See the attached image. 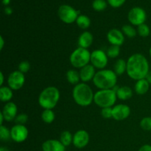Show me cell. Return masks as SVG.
<instances>
[{"mask_svg":"<svg viewBox=\"0 0 151 151\" xmlns=\"http://www.w3.org/2000/svg\"><path fill=\"white\" fill-rule=\"evenodd\" d=\"M150 72L147 58L140 53L132 55L127 60L126 72L129 78L134 81L145 79Z\"/></svg>","mask_w":151,"mask_h":151,"instance_id":"cell-1","label":"cell"},{"mask_svg":"<svg viewBox=\"0 0 151 151\" xmlns=\"http://www.w3.org/2000/svg\"><path fill=\"white\" fill-rule=\"evenodd\" d=\"M117 75L111 69H101L96 72L93 79L94 85L100 90L113 89L116 87Z\"/></svg>","mask_w":151,"mask_h":151,"instance_id":"cell-2","label":"cell"},{"mask_svg":"<svg viewBox=\"0 0 151 151\" xmlns=\"http://www.w3.org/2000/svg\"><path fill=\"white\" fill-rule=\"evenodd\" d=\"M94 94L92 89L86 83L75 85L72 91V97L75 103L80 106L86 107L94 101Z\"/></svg>","mask_w":151,"mask_h":151,"instance_id":"cell-3","label":"cell"},{"mask_svg":"<svg viewBox=\"0 0 151 151\" xmlns=\"http://www.w3.org/2000/svg\"><path fill=\"white\" fill-rule=\"evenodd\" d=\"M60 100V91L55 86H48L39 94L38 103L44 109L52 110Z\"/></svg>","mask_w":151,"mask_h":151,"instance_id":"cell-4","label":"cell"},{"mask_svg":"<svg viewBox=\"0 0 151 151\" xmlns=\"http://www.w3.org/2000/svg\"><path fill=\"white\" fill-rule=\"evenodd\" d=\"M117 99L116 91L114 89L99 90L94 94V102L98 107L112 108L114 106Z\"/></svg>","mask_w":151,"mask_h":151,"instance_id":"cell-5","label":"cell"},{"mask_svg":"<svg viewBox=\"0 0 151 151\" xmlns=\"http://www.w3.org/2000/svg\"><path fill=\"white\" fill-rule=\"evenodd\" d=\"M69 60L72 66L77 69H82L88 65L91 60V53L87 49L78 47L71 54Z\"/></svg>","mask_w":151,"mask_h":151,"instance_id":"cell-6","label":"cell"},{"mask_svg":"<svg viewBox=\"0 0 151 151\" xmlns=\"http://www.w3.org/2000/svg\"><path fill=\"white\" fill-rule=\"evenodd\" d=\"M58 15L63 23L69 24L76 22L79 16V11L69 4H62L58 10Z\"/></svg>","mask_w":151,"mask_h":151,"instance_id":"cell-7","label":"cell"},{"mask_svg":"<svg viewBox=\"0 0 151 151\" xmlns=\"http://www.w3.org/2000/svg\"><path fill=\"white\" fill-rule=\"evenodd\" d=\"M128 19L131 24L138 27L145 24L147 19V13L142 7H134L128 12Z\"/></svg>","mask_w":151,"mask_h":151,"instance_id":"cell-8","label":"cell"},{"mask_svg":"<svg viewBox=\"0 0 151 151\" xmlns=\"http://www.w3.org/2000/svg\"><path fill=\"white\" fill-rule=\"evenodd\" d=\"M104 51L101 50H94L91 53V65L94 68H97L99 69H104V68L107 66L109 58Z\"/></svg>","mask_w":151,"mask_h":151,"instance_id":"cell-9","label":"cell"},{"mask_svg":"<svg viewBox=\"0 0 151 151\" xmlns=\"http://www.w3.org/2000/svg\"><path fill=\"white\" fill-rule=\"evenodd\" d=\"M24 82V75L19 70L14 71L10 73L7 78V84L12 90H19L22 88Z\"/></svg>","mask_w":151,"mask_h":151,"instance_id":"cell-10","label":"cell"},{"mask_svg":"<svg viewBox=\"0 0 151 151\" xmlns=\"http://www.w3.org/2000/svg\"><path fill=\"white\" fill-rule=\"evenodd\" d=\"M29 131L24 125H15L10 129L11 139L14 142L21 143L24 142L27 139Z\"/></svg>","mask_w":151,"mask_h":151,"instance_id":"cell-11","label":"cell"},{"mask_svg":"<svg viewBox=\"0 0 151 151\" xmlns=\"http://www.w3.org/2000/svg\"><path fill=\"white\" fill-rule=\"evenodd\" d=\"M130 114H131V109L127 105L119 104L112 108V118L115 120H124L127 119Z\"/></svg>","mask_w":151,"mask_h":151,"instance_id":"cell-12","label":"cell"},{"mask_svg":"<svg viewBox=\"0 0 151 151\" xmlns=\"http://www.w3.org/2000/svg\"><path fill=\"white\" fill-rule=\"evenodd\" d=\"M89 142V134L85 130H79L73 135V145L77 148H83Z\"/></svg>","mask_w":151,"mask_h":151,"instance_id":"cell-13","label":"cell"},{"mask_svg":"<svg viewBox=\"0 0 151 151\" xmlns=\"http://www.w3.org/2000/svg\"><path fill=\"white\" fill-rule=\"evenodd\" d=\"M107 39L111 45L121 46L125 41L123 32L119 29L114 28L110 29L107 34Z\"/></svg>","mask_w":151,"mask_h":151,"instance_id":"cell-14","label":"cell"},{"mask_svg":"<svg viewBox=\"0 0 151 151\" xmlns=\"http://www.w3.org/2000/svg\"><path fill=\"white\" fill-rule=\"evenodd\" d=\"M18 108L17 106L13 102H8L3 108L1 113L4 116V120L7 122H11L14 120L17 116Z\"/></svg>","mask_w":151,"mask_h":151,"instance_id":"cell-15","label":"cell"},{"mask_svg":"<svg viewBox=\"0 0 151 151\" xmlns=\"http://www.w3.org/2000/svg\"><path fill=\"white\" fill-rule=\"evenodd\" d=\"M43 151H65L66 147L60 140L48 139L44 142L41 146Z\"/></svg>","mask_w":151,"mask_h":151,"instance_id":"cell-16","label":"cell"},{"mask_svg":"<svg viewBox=\"0 0 151 151\" xmlns=\"http://www.w3.org/2000/svg\"><path fill=\"white\" fill-rule=\"evenodd\" d=\"M80 78L81 81L83 83H86L90 81L91 80L94 79V77L95 75V68L91 64H88L81 69L80 71Z\"/></svg>","mask_w":151,"mask_h":151,"instance_id":"cell-17","label":"cell"},{"mask_svg":"<svg viewBox=\"0 0 151 151\" xmlns=\"http://www.w3.org/2000/svg\"><path fill=\"white\" fill-rule=\"evenodd\" d=\"M93 40H94V38H93L92 34L88 31H85L81 33L78 38V46L81 48L88 50V47L92 44Z\"/></svg>","mask_w":151,"mask_h":151,"instance_id":"cell-18","label":"cell"},{"mask_svg":"<svg viewBox=\"0 0 151 151\" xmlns=\"http://www.w3.org/2000/svg\"><path fill=\"white\" fill-rule=\"evenodd\" d=\"M116 88V87H115ZM114 88L116 91L117 98L121 100H128L133 96V91L129 86H124L118 87L117 88Z\"/></svg>","mask_w":151,"mask_h":151,"instance_id":"cell-19","label":"cell"},{"mask_svg":"<svg viewBox=\"0 0 151 151\" xmlns=\"http://www.w3.org/2000/svg\"><path fill=\"white\" fill-rule=\"evenodd\" d=\"M149 88H150V83L147 82L145 78L137 81L134 86L136 93L139 95L145 94L149 91Z\"/></svg>","mask_w":151,"mask_h":151,"instance_id":"cell-20","label":"cell"},{"mask_svg":"<svg viewBox=\"0 0 151 151\" xmlns=\"http://www.w3.org/2000/svg\"><path fill=\"white\" fill-rule=\"evenodd\" d=\"M13 90L9 86H1L0 88V100L1 102L8 103L13 97Z\"/></svg>","mask_w":151,"mask_h":151,"instance_id":"cell-21","label":"cell"},{"mask_svg":"<svg viewBox=\"0 0 151 151\" xmlns=\"http://www.w3.org/2000/svg\"><path fill=\"white\" fill-rule=\"evenodd\" d=\"M75 22L77 25L82 29H88L91 25V20L86 15H79Z\"/></svg>","mask_w":151,"mask_h":151,"instance_id":"cell-22","label":"cell"},{"mask_svg":"<svg viewBox=\"0 0 151 151\" xmlns=\"http://www.w3.org/2000/svg\"><path fill=\"white\" fill-rule=\"evenodd\" d=\"M127 70V61L123 59H118L114 64V72L116 75H121L125 73Z\"/></svg>","mask_w":151,"mask_h":151,"instance_id":"cell-23","label":"cell"},{"mask_svg":"<svg viewBox=\"0 0 151 151\" xmlns=\"http://www.w3.org/2000/svg\"><path fill=\"white\" fill-rule=\"evenodd\" d=\"M66 79L69 83L77 85L79 83V81H81L80 73L75 69H70L66 72Z\"/></svg>","mask_w":151,"mask_h":151,"instance_id":"cell-24","label":"cell"},{"mask_svg":"<svg viewBox=\"0 0 151 151\" xmlns=\"http://www.w3.org/2000/svg\"><path fill=\"white\" fill-rule=\"evenodd\" d=\"M60 141L65 147H67L73 142V136L69 131H64L60 134Z\"/></svg>","mask_w":151,"mask_h":151,"instance_id":"cell-25","label":"cell"},{"mask_svg":"<svg viewBox=\"0 0 151 151\" xmlns=\"http://www.w3.org/2000/svg\"><path fill=\"white\" fill-rule=\"evenodd\" d=\"M55 115L51 109H44L41 114V119L45 123L50 124L55 120Z\"/></svg>","mask_w":151,"mask_h":151,"instance_id":"cell-26","label":"cell"},{"mask_svg":"<svg viewBox=\"0 0 151 151\" xmlns=\"http://www.w3.org/2000/svg\"><path fill=\"white\" fill-rule=\"evenodd\" d=\"M108 5L107 0H94L92 1V8L97 12L103 11L106 9Z\"/></svg>","mask_w":151,"mask_h":151,"instance_id":"cell-27","label":"cell"},{"mask_svg":"<svg viewBox=\"0 0 151 151\" xmlns=\"http://www.w3.org/2000/svg\"><path fill=\"white\" fill-rule=\"evenodd\" d=\"M122 32H123L124 35H126L128 38H134L137 35V31L136 30L135 28L130 24H125L122 26Z\"/></svg>","mask_w":151,"mask_h":151,"instance_id":"cell-28","label":"cell"},{"mask_svg":"<svg viewBox=\"0 0 151 151\" xmlns=\"http://www.w3.org/2000/svg\"><path fill=\"white\" fill-rule=\"evenodd\" d=\"M119 52H120V48H119V46L111 45L108 48L106 55L110 58H116V57L119 56Z\"/></svg>","mask_w":151,"mask_h":151,"instance_id":"cell-29","label":"cell"},{"mask_svg":"<svg viewBox=\"0 0 151 151\" xmlns=\"http://www.w3.org/2000/svg\"><path fill=\"white\" fill-rule=\"evenodd\" d=\"M137 32H138V34L141 37L145 38V37H147L150 35V27H149L148 25H147L146 24H142L138 26V27H137Z\"/></svg>","mask_w":151,"mask_h":151,"instance_id":"cell-30","label":"cell"},{"mask_svg":"<svg viewBox=\"0 0 151 151\" xmlns=\"http://www.w3.org/2000/svg\"><path fill=\"white\" fill-rule=\"evenodd\" d=\"M11 138L10 130L4 125H0V139L1 141H7Z\"/></svg>","mask_w":151,"mask_h":151,"instance_id":"cell-31","label":"cell"},{"mask_svg":"<svg viewBox=\"0 0 151 151\" xmlns=\"http://www.w3.org/2000/svg\"><path fill=\"white\" fill-rule=\"evenodd\" d=\"M140 127L144 131H151V117L150 116H145L140 121Z\"/></svg>","mask_w":151,"mask_h":151,"instance_id":"cell-32","label":"cell"},{"mask_svg":"<svg viewBox=\"0 0 151 151\" xmlns=\"http://www.w3.org/2000/svg\"><path fill=\"white\" fill-rule=\"evenodd\" d=\"M14 120L15 122L18 125H24L27 122L28 116L26 114H20L17 115Z\"/></svg>","mask_w":151,"mask_h":151,"instance_id":"cell-33","label":"cell"},{"mask_svg":"<svg viewBox=\"0 0 151 151\" xmlns=\"http://www.w3.org/2000/svg\"><path fill=\"white\" fill-rule=\"evenodd\" d=\"M126 0H107V2L114 8H119L125 3Z\"/></svg>","mask_w":151,"mask_h":151,"instance_id":"cell-34","label":"cell"},{"mask_svg":"<svg viewBox=\"0 0 151 151\" xmlns=\"http://www.w3.org/2000/svg\"><path fill=\"white\" fill-rule=\"evenodd\" d=\"M29 68H30V64L27 60L22 61L19 65V71H20L23 74L27 72L29 70Z\"/></svg>","mask_w":151,"mask_h":151,"instance_id":"cell-35","label":"cell"},{"mask_svg":"<svg viewBox=\"0 0 151 151\" xmlns=\"http://www.w3.org/2000/svg\"><path fill=\"white\" fill-rule=\"evenodd\" d=\"M101 115L105 119H111V118H112V108L102 109Z\"/></svg>","mask_w":151,"mask_h":151,"instance_id":"cell-36","label":"cell"},{"mask_svg":"<svg viewBox=\"0 0 151 151\" xmlns=\"http://www.w3.org/2000/svg\"><path fill=\"white\" fill-rule=\"evenodd\" d=\"M138 151H151V145H144L139 149Z\"/></svg>","mask_w":151,"mask_h":151,"instance_id":"cell-37","label":"cell"},{"mask_svg":"<svg viewBox=\"0 0 151 151\" xmlns=\"http://www.w3.org/2000/svg\"><path fill=\"white\" fill-rule=\"evenodd\" d=\"M4 12L6 15L10 16V15H11L12 13H13V9H12L10 7H9V6H7V7H4Z\"/></svg>","mask_w":151,"mask_h":151,"instance_id":"cell-38","label":"cell"},{"mask_svg":"<svg viewBox=\"0 0 151 151\" xmlns=\"http://www.w3.org/2000/svg\"><path fill=\"white\" fill-rule=\"evenodd\" d=\"M4 46V38H3V37L1 35V36H0V50H2Z\"/></svg>","mask_w":151,"mask_h":151,"instance_id":"cell-39","label":"cell"},{"mask_svg":"<svg viewBox=\"0 0 151 151\" xmlns=\"http://www.w3.org/2000/svg\"><path fill=\"white\" fill-rule=\"evenodd\" d=\"M3 83H4V75H3V72H0V86H2Z\"/></svg>","mask_w":151,"mask_h":151,"instance_id":"cell-40","label":"cell"},{"mask_svg":"<svg viewBox=\"0 0 151 151\" xmlns=\"http://www.w3.org/2000/svg\"><path fill=\"white\" fill-rule=\"evenodd\" d=\"M145 79L147 80V82H148L149 83L151 84V71H150V72H148V74H147V76H146Z\"/></svg>","mask_w":151,"mask_h":151,"instance_id":"cell-41","label":"cell"},{"mask_svg":"<svg viewBox=\"0 0 151 151\" xmlns=\"http://www.w3.org/2000/svg\"><path fill=\"white\" fill-rule=\"evenodd\" d=\"M10 1H11V0H2L3 5H4L5 7H7V6H8L9 4H10Z\"/></svg>","mask_w":151,"mask_h":151,"instance_id":"cell-42","label":"cell"},{"mask_svg":"<svg viewBox=\"0 0 151 151\" xmlns=\"http://www.w3.org/2000/svg\"><path fill=\"white\" fill-rule=\"evenodd\" d=\"M4 116H3L2 113H1V111L0 112V125H3V122H4Z\"/></svg>","mask_w":151,"mask_h":151,"instance_id":"cell-43","label":"cell"},{"mask_svg":"<svg viewBox=\"0 0 151 151\" xmlns=\"http://www.w3.org/2000/svg\"><path fill=\"white\" fill-rule=\"evenodd\" d=\"M0 151H10L8 150V148L5 147H0Z\"/></svg>","mask_w":151,"mask_h":151,"instance_id":"cell-44","label":"cell"},{"mask_svg":"<svg viewBox=\"0 0 151 151\" xmlns=\"http://www.w3.org/2000/svg\"><path fill=\"white\" fill-rule=\"evenodd\" d=\"M149 52H150V57H151V47L150 48V51H149Z\"/></svg>","mask_w":151,"mask_h":151,"instance_id":"cell-45","label":"cell"}]
</instances>
